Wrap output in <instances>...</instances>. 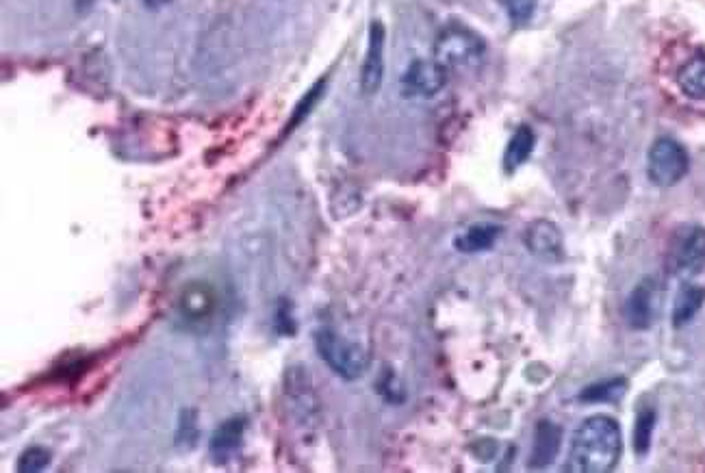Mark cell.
Here are the masks:
<instances>
[{"instance_id":"cell-1","label":"cell","mask_w":705,"mask_h":473,"mask_svg":"<svg viewBox=\"0 0 705 473\" xmlns=\"http://www.w3.org/2000/svg\"><path fill=\"white\" fill-rule=\"evenodd\" d=\"M623 452L621 426L608 415H593L575 430L567 471L608 473L619 465Z\"/></svg>"},{"instance_id":"cell-2","label":"cell","mask_w":705,"mask_h":473,"mask_svg":"<svg viewBox=\"0 0 705 473\" xmlns=\"http://www.w3.org/2000/svg\"><path fill=\"white\" fill-rule=\"evenodd\" d=\"M315 348L322 361L343 380H358L367 372V352L363 345L337 335L330 328H319L315 332Z\"/></svg>"},{"instance_id":"cell-3","label":"cell","mask_w":705,"mask_h":473,"mask_svg":"<svg viewBox=\"0 0 705 473\" xmlns=\"http://www.w3.org/2000/svg\"><path fill=\"white\" fill-rule=\"evenodd\" d=\"M486 55V44L482 37L463 27L445 29L434 42V59L447 70L476 68Z\"/></svg>"},{"instance_id":"cell-4","label":"cell","mask_w":705,"mask_h":473,"mask_svg":"<svg viewBox=\"0 0 705 473\" xmlns=\"http://www.w3.org/2000/svg\"><path fill=\"white\" fill-rule=\"evenodd\" d=\"M690 159L686 148L671 137H660L653 142L647 155V176L653 185L673 187L688 174Z\"/></svg>"},{"instance_id":"cell-5","label":"cell","mask_w":705,"mask_h":473,"mask_svg":"<svg viewBox=\"0 0 705 473\" xmlns=\"http://www.w3.org/2000/svg\"><path fill=\"white\" fill-rule=\"evenodd\" d=\"M705 265V228L684 226L669 250V272L679 278L695 276Z\"/></svg>"},{"instance_id":"cell-6","label":"cell","mask_w":705,"mask_h":473,"mask_svg":"<svg viewBox=\"0 0 705 473\" xmlns=\"http://www.w3.org/2000/svg\"><path fill=\"white\" fill-rule=\"evenodd\" d=\"M447 83V68L437 59H417L408 66L402 76V87L406 96L432 98L437 96Z\"/></svg>"},{"instance_id":"cell-7","label":"cell","mask_w":705,"mask_h":473,"mask_svg":"<svg viewBox=\"0 0 705 473\" xmlns=\"http://www.w3.org/2000/svg\"><path fill=\"white\" fill-rule=\"evenodd\" d=\"M660 302V285L656 278H643L625 302V319L634 330H647L656 322Z\"/></svg>"},{"instance_id":"cell-8","label":"cell","mask_w":705,"mask_h":473,"mask_svg":"<svg viewBox=\"0 0 705 473\" xmlns=\"http://www.w3.org/2000/svg\"><path fill=\"white\" fill-rule=\"evenodd\" d=\"M384 24L374 20L369 27V44H367V55L363 61L361 70V92L365 96L376 94L382 85L384 76Z\"/></svg>"},{"instance_id":"cell-9","label":"cell","mask_w":705,"mask_h":473,"mask_svg":"<svg viewBox=\"0 0 705 473\" xmlns=\"http://www.w3.org/2000/svg\"><path fill=\"white\" fill-rule=\"evenodd\" d=\"M525 248H528L534 257L543 261H558L562 257V233L560 228L549 220H536L528 226L523 235Z\"/></svg>"},{"instance_id":"cell-10","label":"cell","mask_w":705,"mask_h":473,"mask_svg":"<svg viewBox=\"0 0 705 473\" xmlns=\"http://www.w3.org/2000/svg\"><path fill=\"white\" fill-rule=\"evenodd\" d=\"M248 419L243 415H235L226 419L222 426H217L213 432V437L209 441V450L217 460H226L230 454H235L239 450V445L243 441V434H246Z\"/></svg>"},{"instance_id":"cell-11","label":"cell","mask_w":705,"mask_h":473,"mask_svg":"<svg viewBox=\"0 0 705 473\" xmlns=\"http://www.w3.org/2000/svg\"><path fill=\"white\" fill-rule=\"evenodd\" d=\"M562 443V428L554 421H541L536 428V439H534V450H532V458H530V467L536 469H545L551 463H554V458L558 456Z\"/></svg>"},{"instance_id":"cell-12","label":"cell","mask_w":705,"mask_h":473,"mask_svg":"<svg viewBox=\"0 0 705 473\" xmlns=\"http://www.w3.org/2000/svg\"><path fill=\"white\" fill-rule=\"evenodd\" d=\"M502 235V226L497 224H473L463 233L456 235L454 248L463 254H478L484 250H491L495 241Z\"/></svg>"},{"instance_id":"cell-13","label":"cell","mask_w":705,"mask_h":473,"mask_svg":"<svg viewBox=\"0 0 705 473\" xmlns=\"http://www.w3.org/2000/svg\"><path fill=\"white\" fill-rule=\"evenodd\" d=\"M534 144H536V137H534L530 126H519L515 135L510 137V142L504 152V172L506 174L517 172L521 165L530 159Z\"/></svg>"},{"instance_id":"cell-14","label":"cell","mask_w":705,"mask_h":473,"mask_svg":"<svg viewBox=\"0 0 705 473\" xmlns=\"http://www.w3.org/2000/svg\"><path fill=\"white\" fill-rule=\"evenodd\" d=\"M705 302V289L697 285H684L679 289L675 304H673V326L682 328L686 326L692 317L699 313V309Z\"/></svg>"},{"instance_id":"cell-15","label":"cell","mask_w":705,"mask_h":473,"mask_svg":"<svg viewBox=\"0 0 705 473\" xmlns=\"http://www.w3.org/2000/svg\"><path fill=\"white\" fill-rule=\"evenodd\" d=\"M677 85L688 98H705V55L692 57L677 74Z\"/></svg>"},{"instance_id":"cell-16","label":"cell","mask_w":705,"mask_h":473,"mask_svg":"<svg viewBox=\"0 0 705 473\" xmlns=\"http://www.w3.org/2000/svg\"><path fill=\"white\" fill-rule=\"evenodd\" d=\"M215 309V293L204 287V285H194L183 293V315L191 319H202L209 317Z\"/></svg>"},{"instance_id":"cell-17","label":"cell","mask_w":705,"mask_h":473,"mask_svg":"<svg viewBox=\"0 0 705 473\" xmlns=\"http://www.w3.org/2000/svg\"><path fill=\"white\" fill-rule=\"evenodd\" d=\"M627 391L625 378H612V380H599L595 385L586 387L580 393V400L595 404V402H617L621 395Z\"/></svg>"},{"instance_id":"cell-18","label":"cell","mask_w":705,"mask_h":473,"mask_svg":"<svg viewBox=\"0 0 705 473\" xmlns=\"http://www.w3.org/2000/svg\"><path fill=\"white\" fill-rule=\"evenodd\" d=\"M653 428H656V411L653 408H643L634 426V450L638 456H645L649 452Z\"/></svg>"},{"instance_id":"cell-19","label":"cell","mask_w":705,"mask_h":473,"mask_svg":"<svg viewBox=\"0 0 705 473\" xmlns=\"http://www.w3.org/2000/svg\"><path fill=\"white\" fill-rule=\"evenodd\" d=\"M50 460H53V454H50V450H46V447L35 445V447H29V450H24L20 454L16 469L20 473H40V471H44L50 465Z\"/></svg>"},{"instance_id":"cell-20","label":"cell","mask_w":705,"mask_h":473,"mask_svg":"<svg viewBox=\"0 0 705 473\" xmlns=\"http://www.w3.org/2000/svg\"><path fill=\"white\" fill-rule=\"evenodd\" d=\"M324 92H326V79L317 81V83L311 87V92L306 94V96L298 102L296 111H293V115H291L289 131H293V129H296V126H300L302 120H306V115H309V113L315 109V105L319 102V98L324 96Z\"/></svg>"},{"instance_id":"cell-21","label":"cell","mask_w":705,"mask_h":473,"mask_svg":"<svg viewBox=\"0 0 705 473\" xmlns=\"http://www.w3.org/2000/svg\"><path fill=\"white\" fill-rule=\"evenodd\" d=\"M198 441V417L196 411H183L178 419L176 430V445L178 447H191Z\"/></svg>"},{"instance_id":"cell-22","label":"cell","mask_w":705,"mask_h":473,"mask_svg":"<svg viewBox=\"0 0 705 473\" xmlns=\"http://www.w3.org/2000/svg\"><path fill=\"white\" fill-rule=\"evenodd\" d=\"M499 5L506 9V14L510 16L512 22L523 24L534 16L536 0H499Z\"/></svg>"},{"instance_id":"cell-23","label":"cell","mask_w":705,"mask_h":473,"mask_svg":"<svg viewBox=\"0 0 705 473\" xmlns=\"http://www.w3.org/2000/svg\"><path fill=\"white\" fill-rule=\"evenodd\" d=\"M274 326L278 330V335L289 337L296 335V322H293V313H291V302L289 300H280L278 309L274 315Z\"/></svg>"},{"instance_id":"cell-24","label":"cell","mask_w":705,"mask_h":473,"mask_svg":"<svg viewBox=\"0 0 705 473\" xmlns=\"http://www.w3.org/2000/svg\"><path fill=\"white\" fill-rule=\"evenodd\" d=\"M378 391H380L389 402H402V400H404V393H402L400 385H397V378H395L393 372H387V376H384V378L380 380Z\"/></svg>"},{"instance_id":"cell-25","label":"cell","mask_w":705,"mask_h":473,"mask_svg":"<svg viewBox=\"0 0 705 473\" xmlns=\"http://www.w3.org/2000/svg\"><path fill=\"white\" fill-rule=\"evenodd\" d=\"M144 3H146L150 9H159V7H163V5H168L170 0H144Z\"/></svg>"}]
</instances>
